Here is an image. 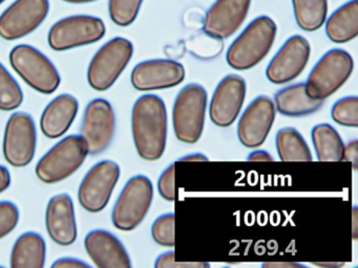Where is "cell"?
Wrapping results in <instances>:
<instances>
[{"label": "cell", "mask_w": 358, "mask_h": 268, "mask_svg": "<svg viewBox=\"0 0 358 268\" xmlns=\"http://www.w3.org/2000/svg\"><path fill=\"white\" fill-rule=\"evenodd\" d=\"M131 132L138 154L144 161H158L164 154L167 140L166 106L160 96L144 94L131 111Z\"/></svg>", "instance_id": "6da1fadb"}, {"label": "cell", "mask_w": 358, "mask_h": 268, "mask_svg": "<svg viewBox=\"0 0 358 268\" xmlns=\"http://www.w3.org/2000/svg\"><path fill=\"white\" fill-rule=\"evenodd\" d=\"M276 24L270 17L259 16L232 42L226 54L230 67L248 70L259 64L271 50L276 37Z\"/></svg>", "instance_id": "7a4b0ae2"}, {"label": "cell", "mask_w": 358, "mask_h": 268, "mask_svg": "<svg viewBox=\"0 0 358 268\" xmlns=\"http://www.w3.org/2000/svg\"><path fill=\"white\" fill-rule=\"evenodd\" d=\"M10 64L15 73L39 94H52L62 83L59 71L41 50L20 44L10 52Z\"/></svg>", "instance_id": "3957f363"}, {"label": "cell", "mask_w": 358, "mask_h": 268, "mask_svg": "<svg viewBox=\"0 0 358 268\" xmlns=\"http://www.w3.org/2000/svg\"><path fill=\"white\" fill-rule=\"evenodd\" d=\"M87 155L89 150L81 135L66 136L41 157L35 169L36 176L45 184H58L72 176Z\"/></svg>", "instance_id": "277c9868"}, {"label": "cell", "mask_w": 358, "mask_h": 268, "mask_svg": "<svg viewBox=\"0 0 358 268\" xmlns=\"http://www.w3.org/2000/svg\"><path fill=\"white\" fill-rule=\"evenodd\" d=\"M354 60L347 50L334 48L320 59L305 84L312 100H324L336 92L351 77Z\"/></svg>", "instance_id": "5b68a950"}, {"label": "cell", "mask_w": 358, "mask_h": 268, "mask_svg": "<svg viewBox=\"0 0 358 268\" xmlns=\"http://www.w3.org/2000/svg\"><path fill=\"white\" fill-rule=\"evenodd\" d=\"M207 92L200 84H188L176 98L173 109V124L180 142L196 144L204 129L207 107Z\"/></svg>", "instance_id": "8992f818"}, {"label": "cell", "mask_w": 358, "mask_h": 268, "mask_svg": "<svg viewBox=\"0 0 358 268\" xmlns=\"http://www.w3.org/2000/svg\"><path fill=\"white\" fill-rule=\"evenodd\" d=\"M134 54L129 40L116 37L110 40L94 54L87 68V82L93 89L106 91L116 83Z\"/></svg>", "instance_id": "52a82bcc"}, {"label": "cell", "mask_w": 358, "mask_h": 268, "mask_svg": "<svg viewBox=\"0 0 358 268\" xmlns=\"http://www.w3.org/2000/svg\"><path fill=\"white\" fill-rule=\"evenodd\" d=\"M154 198V186L150 178L136 175L125 184L112 211L115 228L131 232L140 225L148 215Z\"/></svg>", "instance_id": "ba28073f"}, {"label": "cell", "mask_w": 358, "mask_h": 268, "mask_svg": "<svg viewBox=\"0 0 358 268\" xmlns=\"http://www.w3.org/2000/svg\"><path fill=\"white\" fill-rule=\"evenodd\" d=\"M106 24L99 17L75 15L64 17L52 25L48 42L55 52H64L96 43L106 36Z\"/></svg>", "instance_id": "9c48e42d"}, {"label": "cell", "mask_w": 358, "mask_h": 268, "mask_svg": "<svg viewBox=\"0 0 358 268\" xmlns=\"http://www.w3.org/2000/svg\"><path fill=\"white\" fill-rule=\"evenodd\" d=\"M36 144V126L32 115L24 111L13 113L8 119L3 135V152L7 163L15 168L30 165Z\"/></svg>", "instance_id": "30bf717a"}, {"label": "cell", "mask_w": 358, "mask_h": 268, "mask_svg": "<svg viewBox=\"0 0 358 268\" xmlns=\"http://www.w3.org/2000/svg\"><path fill=\"white\" fill-rule=\"evenodd\" d=\"M120 167L115 161H99L90 169L81 181L78 200L89 213H99L110 202L114 188L120 178Z\"/></svg>", "instance_id": "8fae6325"}, {"label": "cell", "mask_w": 358, "mask_h": 268, "mask_svg": "<svg viewBox=\"0 0 358 268\" xmlns=\"http://www.w3.org/2000/svg\"><path fill=\"white\" fill-rule=\"evenodd\" d=\"M116 132V114L108 100L95 98L87 104L81 125V137L89 154L99 155L112 144Z\"/></svg>", "instance_id": "7c38bea8"}, {"label": "cell", "mask_w": 358, "mask_h": 268, "mask_svg": "<svg viewBox=\"0 0 358 268\" xmlns=\"http://www.w3.org/2000/svg\"><path fill=\"white\" fill-rule=\"evenodd\" d=\"M50 12L49 0H15L0 15V37L22 39L36 31Z\"/></svg>", "instance_id": "4fadbf2b"}, {"label": "cell", "mask_w": 358, "mask_h": 268, "mask_svg": "<svg viewBox=\"0 0 358 268\" xmlns=\"http://www.w3.org/2000/svg\"><path fill=\"white\" fill-rule=\"evenodd\" d=\"M309 42L301 35L289 38L272 58L266 69L267 79L280 85L296 79L309 62Z\"/></svg>", "instance_id": "5bb4252c"}, {"label": "cell", "mask_w": 358, "mask_h": 268, "mask_svg": "<svg viewBox=\"0 0 358 268\" xmlns=\"http://www.w3.org/2000/svg\"><path fill=\"white\" fill-rule=\"evenodd\" d=\"M275 119V106L267 96H259L245 109L238 125V137L247 148L255 149L265 142Z\"/></svg>", "instance_id": "9a60e30c"}, {"label": "cell", "mask_w": 358, "mask_h": 268, "mask_svg": "<svg viewBox=\"0 0 358 268\" xmlns=\"http://www.w3.org/2000/svg\"><path fill=\"white\" fill-rule=\"evenodd\" d=\"M185 79L181 63L169 59H152L139 63L131 75V85L140 91L175 87Z\"/></svg>", "instance_id": "2e32d148"}, {"label": "cell", "mask_w": 358, "mask_h": 268, "mask_svg": "<svg viewBox=\"0 0 358 268\" xmlns=\"http://www.w3.org/2000/svg\"><path fill=\"white\" fill-rule=\"evenodd\" d=\"M246 96V82L238 75H226L217 84L211 98L209 115L217 127L226 128L240 114Z\"/></svg>", "instance_id": "e0dca14e"}, {"label": "cell", "mask_w": 358, "mask_h": 268, "mask_svg": "<svg viewBox=\"0 0 358 268\" xmlns=\"http://www.w3.org/2000/svg\"><path fill=\"white\" fill-rule=\"evenodd\" d=\"M251 0H217L205 16L203 31L213 39H227L244 23Z\"/></svg>", "instance_id": "ac0fdd59"}, {"label": "cell", "mask_w": 358, "mask_h": 268, "mask_svg": "<svg viewBox=\"0 0 358 268\" xmlns=\"http://www.w3.org/2000/svg\"><path fill=\"white\" fill-rule=\"evenodd\" d=\"M45 226L50 238L60 246H70L76 241V215L74 201L66 193L50 199L45 211Z\"/></svg>", "instance_id": "d6986e66"}, {"label": "cell", "mask_w": 358, "mask_h": 268, "mask_svg": "<svg viewBox=\"0 0 358 268\" xmlns=\"http://www.w3.org/2000/svg\"><path fill=\"white\" fill-rule=\"evenodd\" d=\"M85 247L97 267H131V258L124 245L108 230H94L90 232L85 239Z\"/></svg>", "instance_id": "ffe728a7"}, {"label": "cell", "mask_w": 358, "mask_h": 268, "mask_svg": "<svg viewBox=\"0 0 358 268\" xmlns=\"http://www.w3.org/2000/svg\"><path fill=\"white\" fill-rule=\"evenodd\" d=\"M78 109V100L72 94L56 96L41 114V128L43 135L51 140L62 137L74 123Z\"/></svg>", "instance_id": "44dd1931"}, {"label": "cell", "mask_w": 358, "mask_h": 268, "mask_svg": "<svg viewBox=\"0 0 358 268\" xmlns=\"http://www.w3.org/2000/svg\"><path fill=\"white\" fill-rule=\"evenodd\" d=\"M47 245L41 234L24 232L18 237L11 251L10 266L13 268H43L45 265Z\"/></svg>", "instance_id": "7402d4cb"}, {"label": "cell", "mask_w": 358, "mask_h": 268, "mask_svg": "<svg viewBox=\"0 0 358 268\" xmlns=\"http://www.w3.org/2000/svg\"><path fill=\"white\" fill-rule=\"evenodd\" d=\"M275 109L286 117H299L320 110L324 100H312L306 92L305 83H297L278 90L274 96Z\"/></svg>", "instance_id": "603a6c76"}, {"label": "cell", "mask_w": 358, "mask_h": 268, "mask_svg": "<svg viewBox=\"0 0 358 268\" xmlns=\"http://www.w3.org/2000/svg\"><path fill=\"white\" fill-rule=\"evenodd\" d=\"M326 34L334 43H347L358 35V0L337 8L326 22Z\"/></svg>", "instance_id": "cb8c5ba5"}, {"label": "cell", "mask_w": 358, "mask_h": 268, "mask_svg": "<svg viewBox=\"0 0 358 268\" xmlns=\"http://www.w3.org/2000/svg\"><path fill=\"white\" fill-rule=\"evenodd\" d=\"M316 156L320 161H341L345 144L330 124H318L311 132Z\"/></svg>", "instance_id": "d4e9b609"}, {"label": "cell", "mask_w": 358, "mask_h": 268, "mask_svg": "<svg viewBox=\"0 0 358 268\" xmlns=\"http://www.w3.org/2000/svg\"><path fill=\"white\" fill-rule=\"evenodd\" d=\"M278 156L284 161H311L312 154L305 138L294 128L278 130L275 138Z\"/></svg>", "instance_id": "484cf974"}, {"label": "cell", "mask_w": 358, "mask_h": 268, "mask_svg": "<svg viewBox=\"0 0 358 268\" xmlns=\"http://www.w3.org/2000/svg\"><path fill=\"white\" fill-rule=\"evenodd\" d=\"M297 25L306 31H317L326 22L328 0H292Z\"/></svg>", "instance_id": "4316f807"}, {"label": "cell", "mask_w": 358, "mask_h": 268, "mask_svg": "<svg viewBox=\"0 0 358 268\" xmlns=\"http://www.w3.org/2000/svg\"><path fill=\"white\" fill-rule=\"evenodd\" d=\"M22 102L24 92L22 87L5 65L0 63V110H15Z\"/></svg>", "instance_id": "83f0119b"}, {"label": "cell", "mask_w": 358, "mask_h": 268, "mask_svg": "<svg viewBox=\"0 0 358 268\" xmlns=\"http://www.w3.org/2000/svg\"><path fill=\"white\" fill-rule=\"evenodd\" d=\"M143 0H108V13L115 24L129 27L137 19Z\"/></svg>", "instance_id": "f1b7e54d"}, {"label": "cell", "mask_w": 358, "mask_h": 268, "mask_svg": "<svg viewBox=\"0 0 358 268\" xmlns=\"http://www.w3.org/2000/svg\"><path fill=\"white\" fill-rule=\"evenodd\" d=\"M333 121L345 127L356 128L358 126V98L355 96H345L337 100L331 109Z\"/></svg>", "instance_id": "f546056e"}, {"label": "cell", "mask_w": 358, "mask_h": 268, "mask_svg": "<svg viewBox=\"0 0 358 268\" xmlns=\"http://www.w3.org/2000/svg\"><path fill=\"white\" fill-rule=\"evenodd\" d=\"M152 236L161 246H175V214L167 213L157 218L152 226Z\"/></svg>", "instance_id": "4dcf8cb0"}, {"label": "cell", "mask_w": 358, "mask_h": 268, "mask_svg": "<svg viewBox=\"0 0 358 268\" xmlns=\"http://www.w3.org/2000/svg\"><path fill=\"white\" fill-rule=\"evenodd\" d=\"M20 222V209L11 201H0V240L13 232Z\"/></svg>", "instance_id": "1f68e13d"}, {"label": "cell", "mask_w": 358, "mask_h": 268, "mask_svg": "<svg viewBox=\"0 0 358 268\" xmlns=\"http://www.w3.org/2000/svg\"><path fill=\"white\" fill-rule=\"evenodd\" d=\"M209 266L208 263L204 262H177L173 251L159 255L155 262L156 268H207Z\"/></svg>", "instance_id": "d6a6232c"}, {"label": "cell", "mask_w": 358, "mask_h": 268, "mask_svg": "<svg viewBox=\"0 0 358 268\" xmlns=\"http://www.w3.org/2000/svg\"><path fill=\"white\" fill-rule=\"evenodd\" d=\"M158 190L165 200L173 201L175 199V163L169 165L161 174L158 181Z\"/></svg>", "instance_id": "836d02e7"}, {"label": "cell", "mask_w": 358, "mask_h": 268, "mask_svg": "<svg viewBox=\"0 0 358 268\" xmlns=\"http://www.w3.org/2000/svg\"><path fill=\"white\" fill-rule=\"evenodd\" d=\"M53 268H80L91 267L89 263L76 258H60L52 264Z\"/></svg>", "instance_id": "e575fe53"}, {"label": "cell", "mask_w": 358, "mask_h": 268, "mask_svg": "<svg viewBox=\"0 0 358 268\" xmlns=\"http://www.w3.org/2000/svg\"><path fill=\"white\" fill-rule=\"evenodd\" d=\"M343 161H351L354 169H357L358 163V147L357 140H352L347 146H345L343 150Z\"/></svg>", "instance_id": "d590c367"}, {"label": "cell", "mask_w": 358, "mask_h": 268, "mask_svg": "<svg viewBox=\"0 0 358 268\" xmlns=\"http://www.w3.org/2000/svg\"><path fill=\"white\" fill-rule=\"evenodd\" d=\"M11 186V174L9 170L0 165V193L5 192Z\"/></svg>", "instance_id": "8d00e7d4"}, {"label": "cell", "mask_w": 358, "mask_h": 268, "mask_svg": "<svg viewBox=\"0 0 358 268\" xmlns=\"http://www.w3.org/2000/svg\"><path fill=\"white\" fill-rule=\"evenodd\" d=\"M263 267H278V268H299L305 267V265L301 263H295V262H268L264 263Z\"/></svg>", "instance_id": "74e56055"}, {"label": "cell", "mask_w": 358, "mask_h": 268, "mask_svg": "<svg viewBox=\"0 0 358 268\" xmlns=\"http://www.w3.org/2000/svg\"><path fill=\"white\" fill-rule=\"evenodd\" d=\"M248 161H273L271 155L264 150L255 151L249 154Z\"/></svg>", "instance_id": "f35d334b"}, {"label": "cell", "mask_w": 358, "mask_h": 268, "mask_svg": "<svg viewBox=\"0 0 358 268\" xmlns=\"http://www.w3.org/2000/svg\"><path fill=\"white\" fill-rule=\"evenodd\" d=\"M182 161H208L205 155L203 154H192L187 155V156L183 157V158L180 159Z\"/></svg>", "instance_id": "ab89813d"}, {"label": "cell", "mask_w": 358, "mask_h": 268, "mask_svg": "<svg viewBox=\"0 0 358 268\" xmlns=\"http://www.w3.org/2000/svg\"><path fill=\"white\" fill-rule=\"evenodd\" d=\"M358 211L357 207H353V238L356 239L357 238V234H358Z\"/></svg>", "instance_id": "60d3db41"}, {"label": "cell", "mask_w": 358, "mask_h": 268, "mask_svg": "<svg viewBox=\"0 0 358 268\" xmlns=\"http://www.w3.org/2000/svg\"><path fill=\"white\" fill-rule=\"evenodd\" d=\"M64 2H69V3H90V2L97 1V0H62Z\"/></svg>", "instance_id": "b9f144b4"}, {"label": "cell", "mask_w": 358, "mask_h": 268, "mask_svg": "<svg viewBox=\"0 0 358 268\" xmlns=\"http://www.w3.org/2000/svg\"><path fill=\"white\" fill-rule=\"evenodd\" d=\"M6 0H0V4L3 3V2H5Z\"/></svg>", "instance_id": "7bdbcfd3"}]
</instances>
